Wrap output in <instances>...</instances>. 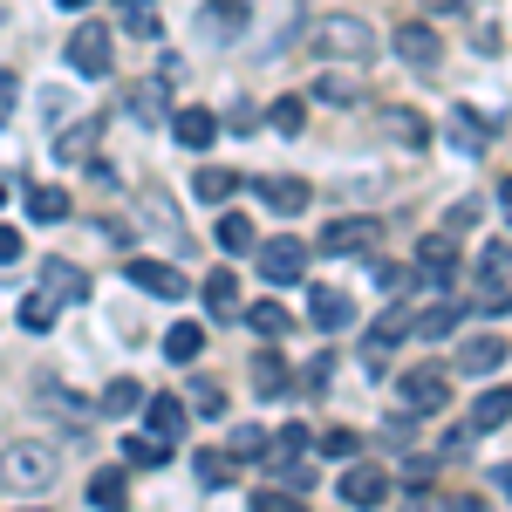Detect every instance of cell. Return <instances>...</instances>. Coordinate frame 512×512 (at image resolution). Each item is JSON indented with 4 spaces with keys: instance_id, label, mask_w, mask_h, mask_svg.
Segmentation results:
<instances>
[{
    "instance_id": "obj_1",
    "label": "cell",
    "mask_w": 512,
    "mask_h": 512,
    "mask_svg": "<svg viewBox=\"0 0 512 512\" xmlns=\"http://www.w3.org/2000/svg\"><path fill=\"white\" fill-rule=\"evenodd\" d=\"M321 62H355V69H369V55H376V28L369 21H355V14H321L315 35H308Z\"/></svg>"
},
{
    "instance_id": "obj_2",
    "label": "cell",
    "mask_w": 512,
    "mask_h": 512,
    "mask_svg": "<svg viewBox=\"0 0 512 512\" xmlns=\"http://www.w3.org/2000/svg\"><path fill=\"white\" fill-rule=\"evenodd\" d=\"M376 239H383V226L376 219H328L315 239V253H342V260H362V253H376Z\"/></svg>"
},
{
    "instance_id": "obj_3",
    "label": "cell",
    "mask_w": 512,
    "mask_h": 512,
    "mask_svg": "<svg viewBox=\"0 0 512 512\" xmlns=\"http://www.w3.org/2000/svg\"><path fill=\"white\" fill-rule=\"evenodd\" d=\"M41 301H62V308H82V301H89V274H82L76 260L48 253V260H41Z\"/></svg>"
},
{
    "instance_id": "obj_4",
    "label": "cell",
    "mask_w": 512,
    "mask_h": 512,
    "mask_svg": "<svg viewBox=\"0 0 512 512\" xmlns=\"http://www.w3.org/2000/svg\"><path fill=\"white\" fill-rule=\"evenodd\" d=\"M0 478H7V485H48V478H55V451H48V444H7V458H0Z\"/></svg>"
},
{
    "instance_id": "obj_5",
    "label": "cell",
    "mask_w": 512,
    "mask_h": 512,
    "mask_svg": "<svg viewBox=\"0 0 512 512\" xmlns=\"http://www.w3.org/2000/svg\"><path fill=\"white\" fill-rule=\"evenodd\" d=\"M396 396H403L417 417H437V410L451 403V383H444V369H410V376L396 383Z\"/></svg>"
},
{
    "instance_id": "obj_6",
    "label": "cell",
    "mask_w": 512,
    "mask_h": 512,
    "mask_svg": "<svg viewBox=\"0 0 512 512\" xmlns=\"http://www.w3.org/2000/svg\"><path fill=\"white\" fill-rule=\"evenodd\" d=\"M246 21H253L246 0H205V7H198V35H205V41H239V35H246Z\"/></svg>"
},
{
    "instance_id": "obj_7",
    "label": "cell",
    "mask_w": 512,
    "mask_h": 512,
    "mask_svg": "<svg viewBox=\"0 0 512 512\" xmlns=\"http://www.w3.org/2000/svg\"><path fill=\"white\" fill-rule=\"evenodd\" d=\"M260 274L274 280V287L308 280V246H301V239H267V246H260Z\"/></svg>"
},
{
    "instance_id": "obj_8",
    "label": "cell",
    "mask_w": 512,
    "mask_h": 512,
    "mask_svg": "<svg viewBox=\"0 0 512 512\" xmlns=\"http://www.w3.org/2000/svg\"><path fill=\"white\" fill-rule=\"evenodd\" d=\"M123 274H130V287H144V294H158V301H185V294H192V280L178 274V267H164V260H130Z\"/></svg>"
},
{
    "instance_id": "obj_9",
    "label": "cell",
    "mask_w": 512,
    "mask_h": 512,
    "mask_svg": "<svg viewBox=\"0 0 512 512\" xmlns=\"http://www.w3.org/2000/svg\"><path fill=\"white\" fill-rule=\"evenodd\" d=\"M69 69H76V76H110V35H103L96 21L69 35Z\"/></svg>"
},
{
    "instance_id": "obj_10",
    "label": "cell",
    "mask_w": 512,
    "mask_h": 512,
    "mask_svg": "<svg viewBox=\"0 0 512 512\" xmlns=\"http://www.w3.org/2000/svg\"><path fill=\"white\" fill-rule=\"evenodd\" d=\"M417 280L424 287H451L458 280V246H451V233H437L417 246Z\"/></svg>"
},
{
    "instance_id": "obj_11",
    "label": "cell",
    "mask_w": 512,
    "mask_h": 512,
    "mask_svg": "<svg viewBox=\"0 0 512 512\" xmlns=\"http://www.w3.org/2000/svg\"><path fill=\"white\" fill-rule=\"evenodd\" d=\"M308 321H315L321 335H335V328L355 321V301L342 294V287H308Z\"/></svg>"
},
{
    "instance_id": "obj_12",
    "label": "cell",
    "mask_w": 512,
    "mask_h": 512,
    "mask_svg": "<svg viewBox=\"0 0 512 512\" xmlns=\"http://www.w3.org/2000/svg\"><path fill=\"white\" fill-rule=\"evenodd\" d=\"M253 198H267L280 219H294V212H308V178H253Z\"/></svg>"
},
{
    "instance_id": "obj_13",
    "label": "cell",
    "mask_w": 512,
    "mask_h": 512,
    "mask_svg": "<svg viewBox=\"0 0 512 512\" xmlns=\"http://www.w3.org/2000/svg\"><path fill=\"white\" fill-rule=\"evenodd\" d=\"M342 499H349L355 512L383 506V499H390V478L376 472V465H349V472H342Z\"/></svg>"
},
{
    "instance_id": "obj_14",
    "label": "cell",
    "mask_w": 512,
    "mask_h": 512,
    "mask_svg": "<svg viewBox=\"0 0 512 512\" xmlns=\"http://www.w3.org/2000/svg\"><path fill=\"white\" fill-rule=\"evenodd\" d=\"M396 55H403L410 69H431L437 55H444V41L431 35V21H403V28H396Z\"/></svg>"
},
{
    "instance_id": "obj_15",
    "label": "cell",
    "mask_w": 512,
    "mask_h": 512,
    "mask_svg": "<svg viewBox=\"0 0 512 512\" xmlns=\"http://www.w3.org/2000/svg\"><path fill=\"white\" fill-rule=\"evenodd\" d=\"M171 137H178V144H185V151H205V144H212V137H219V117H212V110H171Z\"/></svg>"
},
{
    "instance_id": "obj_16",
    "label": "cell",
    "mask_w": 512,
    "mask_h": 512,
    "mask_svg": "<svg viewBox=\"0 0 512 512\" xmlns=\"http://www.w3.org/2000/svg\"><path fill=\"white\" fill-rule=\"evenodd\" d=\"M499 362H506V342H499V335H472L465 355H458V369H465V376H492Z\"/></svg>"
},
{
    "instance_id": "obj_17",
    "label": "cell",
    "mask_w": 512,
    "mask_h": 512,
    "mask_svg": "<svg viewBox=\"0 0 512 512\" xmlns=\"http://www.w3.org/2000/svg\"><path fill=\"white\" fill-rule=\"evenodd\" d=\"M233 192H239V171H226V164H198L192 198H205V205H219V198H233Z\"/></svg>"
},
{
    "instance_id": "obj_18",
    "label": "cell",
    "mask_w": 512,
    "mask_h": 512,
    "mask_svg": "<svg viewBox=\"0 0 512 512\" xmlns=\"http://www.w3.org/2000/svg\"><path fill=\"white\" fill-rule=\"evenodd\" d=\"M458 321H465V308H458V301H431V308L417 315V342H444Z\"/></svg>"
},
{
    "instance_id": "obj_19",
    "label": "cell",
    "mask_w": 512,
    "mask_h": 512,
    "mask_svg": "<svg viewBox=\"0 0 512 512\" xmlns=\"http://www.w3.org/2000/svg\"><path fill=\"white\" fill-rule=\"evenodd\" d=\"M383 130H390L396 144H410V151H424V144H431V123L417 117V110H383Z\"/></svg>"
},
{
    "instance_id": "obj_20",
    "label": "cell",
    "mask_w": 512,
    "mask_h": 512,
    "mask_svg": "<svg viewBox=\"0 0 512 512\" xmlns=\"http://www.w3.org/2000/svg\"><path fill=\"white\" fill-rule=\"evenodd\" d=\"M499 424H512V390H485L472 403V431H499Z\"/></svg>"
},
{
    "instance_id": "obj_21",
    "label": "cell",
    "mask_w": 512,
    "mask_h": 512,
    "mask_svg": "<svg viewBox=\"0 0 512 512\" xmlns=\"http://www.w3.org/2000/svg\"><path fill=\"white\" fill-rule=\"evenodd\" d=\"M89 506H96V512H123V506H130L123 472H96V478H89Z\"/></svg>"
},
{
    "instance_id": "obj_22",
    "label": "cell",
    "mask_w": 512,
    "mask_h": 512,
    "mask_svg": "<svg viewBox=\"0 0 512 512\" xmlns=\"http://www.w3.org/2000/svg\"><path fill=\"white\" fill-rule=\"evenodd\" d=\"M130 117L137 123H171V103H164L158 82H137V89H130Z\"/></svg>"
},
{
    "instance_id": "obj_23",
    "label": "cell",
    "mask_w": 512,
    "mask_h": 512,
    "mask_svg": "<svg viewBox=\"0 0 512 512\" xmlns=\"http://www.w3.org/2000/svg\"><path fill=\"white\" fill-rule=\"evenodd\" d=\"M144 424H151V437L171 444V437L185 431V403H178V396H151V417H144Z\"/></svg>"
},
{
    "instance_id": "obj_24",
    "label": "cell",
    "mask_w": 512,
    "mask_h": 512,
    "mask_svg": "<svg viewBox=\"0 0 512 512\" xmlns=\"http://www.w3.org/2000/svg\"><path fill=\"white\" fill-rule=\"evenodd\" d=\"M28 212H35L41 226H62V219H69V192H62V185H35V192H28Z\"/></svg>"
},
{
    "instance_id": "obj_25",
    "label": "cell",
    "mask_w": 512,
    "mask_h": 512,
    "mask_svg": "<svg viewBox=\"0 0 512 512\" xmlns=\"http://www.w3.org/2000/svg\"><path fill=\"white\" fill-rule=\"evenodd\" d=\"M164 355H171V362H198V355H205V328H198V321H178V328L164 335Z\"/></svg>"
},
{
    "instance_id": "obj_26",
    "label": "cell",
    "mask_w": 512,
    "mask_h": 512,
    "mask_svg": "<svg viewBox=\"0 0 512 512\" xmlns=\"http://www.w3.org/2000/svg\"><path fill=\"white\" fill-rule=\"evenodd\" d=\"M164 458H171V444H164V437H123V465H144V472H158Z\"/></svg>"
},
{
    "instance_id": "obj_27",
    "label": "cell",
    "mask_w": 512,
    "mask_h": 512,
    "mask_svg": "<svg viewBox=\"0 0 512 512\" xmlns=\"http://www.w3.org/2000/svg\"><path fill=\"white\" fill-rule=\"evenodd\" d=\"M198 485H205V492H226V485H233V451H198Z\"/></svg>"
},
{
    "instance_id": "obj_28",
    "label": "cell",
    "mask_w": 512,
    "mask_h": 512,
    "mask_svg": "<svg viewBox=\"0 0 512 512\" xmlns=\"http://www.w3.org/2000/svg\"><path fill=\"white\" fill-rule=\"evenodd\" d=\"M253 390H260V396H280V390H287V362H280L274 349L253 355Z\"/></svg>"
},
{
    "instance_id": "obj_29",
    "label": "cell",
    "mask_w": 512,
    "mask_h": 512,
    "mask_svg": "<svg viewBox=\"0 0 512 512\" xmlns=\"http://www.w3.org/2000/svg\"><path fill=\"white\" fill-rule=\"evenodd\" d=\"M451 137H458V151H485L492 123H485V117H472V110H451Z\"/></svg>"
},
{
    "instance_id": "obj_30",
    "label": "cell",
    "mask_w": 512,
    "mask_h": 512,
    "mask_svg": "<svg viewBox=\"0 0 512 512\" xmlns=\"http://www.w3.org/2000/svg\"><path fill=\"white\" fill-rule=\"evenodd\" d=\"M301 451H308V431H301V424H287V431L274 437V451H267V465H301Z\"/></svg>"
},
{
    "instance_id": "obj_31",
    "label": "cell",
    "mask_w": 512,
    "mask_h": 512,
    "mask_svg": "<svg viewBox=\"0 0 512 512\" xmlns=\"http://www.w3.org/2000/svg\"><path fill=\"white\" fill-rule=\"evenodd\" d=\"M280 130V137H301V123H308V103H301V96H280L274 103V117H267Z\"/></svg>"
},
{
    "instance_id": "obj_32",
    "label": "cell",
    "mask_w": 512,
    "mask_h": 512,
    "mask_svg": "<svg viewBox=\"0 0 512 512\" xmlns=\"http://www.w3.org/2000/svg\"><path fill=\"white\" fill-rule=\"evenodd\" d=\"M21 328H28V335H48V328H55V301H41V294H28V301H21Z\"/></svg>"
},
{
    "instance_id": "obj_33",
    "label": "cell",
    "mask_w": 512,
    "mask_h": 512,
    "mask_svg": "<svg viewBox=\"0 0 512 512\" xmlns=\"http://www.w3.org/2000/svg\"><path fill=\"white\" fill-rule=\"evenodd\" d=\"M253 328H260V335H287V328H294V315H287V308H280V301H253Z\"/></svg>"
},
{
    "instance_id": "obj_34",
    "label": "cell",
    "mask_w": 512,
    "mask_h": 512,
    "mask_svg": "<svg viewBox=\"0 0 512 512\" xmlns=\"http://www.w3.org/2000/svg\"><path fill=\"white\" fill-rule=\"evenodd\" d=\"M137 403H144V390H137V383H130V376H117V383H110V390H103V410H110V417H130V410H137Z\"/></svg>"
},
{
    "instance_id": "obj_35",
    "label": "cell",
    "mask_w": 512,
    "mask_h": 512,
    "mask_svg": "<svg viewBox=\"0 0 512 512\" xmlns=\"http://www.w3.org/2000/svg\"><path fill=\"white\" fill-rule=\"evenodd\" d=\"M198 294H205V308H233V301H239V280L219 267V274H205V287H198Z\"/></svg>"
},
{
    "instance_id": "obj_36",
    "label": "cell",
    "mask_w": 512,
    "mask_h": 512,
    "mask_svg": "<svg viewBox=\"0 0 512 512\" xmlns=\"http://www.w3.org/2000/svg\"><path fill=\"white\" fill-rule=\"evenodd\" d=\"M219 246H226V253H246V246H253V219L226 212V219H219Z\"/></svg>"
},
{
    "instance_id": "obj_37",
    "label": "cell",
    "mask_w": 512,
    "mask_h": 512,
    "mask_svg": "<svg viewBox=\"0 0 512 512\" xmlns=\"http://www.w3.org/2000/svg\"><path fill=\"white\" fill-rule=\"evenodd\" d=\"M315 96H321V103H335V110H349V103H355V82L349 76H321Z\"/></svg>"
},
{
    "instance_id": "obj_38",
    "label": "cell",
    "mask_w": 512,
    "mask_h": 512,
    "mask_svg": "<svg viewBox=\"0 0 512 512\" xmlns=\"http://www.w3.org/2000/svg\"><path fill=\"white\" fill-rule=\"evenodd\" d=\"M96 144V123H82V130H69L62 144H55V158H69V164H82V151Z\"/></svg>"
},
{
    "instance_id": "obj_39",
    "label": "cell",
    "mask_w": 512,
    "mask_h": 512,
    "mask_svg": "<svg viewBox=\"0 0 512 512\" xmlns=\"http://www.w3.org/2000/svg\"><path fill=\"white\" fill-rule=\"evenodd\" d=\"M253 512H308V499H294V492H253Z\"/></svg>"
},
{
    "instance_id": "obj_40",
    "label": "cell",
    "mask_w": 512,
    "mask_h": 512,
    "mask_svg": "<svg viewBox=\"0 0 512 512\" xmlns=\"http://www.w3.org/2000/svg\"><path fill=\"white\" fill-rule=\"evenodd\" d=\"M233 458H267V437L253 431V424H239L233 431Z\"/></svg>"
},
{
    "instance_id": "obj_41",
    "label": "cell",
    "mask_w": 512,
    "mask_h": 512,
    "mask_svg": "<svg viewBox=\"0 0 512 512\" xmlns=\"http://www.w3.org/2000/svg\"><path fill=\"white\" fill-rule=\"evenodd\" d=\"M130 35L158 41V35H164V28H158V14H151V7H130Z\"/></svg>"
},
{
    "instance_id": "obj_42",
    "label": "cell",
    "mask_w": 512,
    "mask_h": 512,
    "mask_svg": "<svg viewBox=\"0 0 512 512\" xmlns=\"http://www.w3.org/2000/svg\"><path fill=\"white\" fill-rule=\"evenodd\" d=\"M444 226H451V233H465V226H478V198H458V205H451V219H444Z\"/></svg>"
},
{
    "instance_id": "obj_43",
    "label": "cell",
    "mask_w": 512,
    "mask_h": 512,
    "mask_svg": "<svg viewBox=\"0 0 512 512\" xmlns=\"http://www.w3.org/2000/svg\"><path fill=\"white\" fill-rule=\"evenodd\" d=\"M198 410H205V417H219V410H226V390H219V383H198V396H192Z\"/></svg>"
},
{
    "instance_id": "obj_44",
    "label": "cell",
    "mask_w": 512,
    "mask_h": 512,
    "mask_svg": "<svg viewBox=\"0 0 512 512\" xmlns=\"http://www.w3.org/2000/svg\"><path fill=\"white\" fill-rule=\"evenodd\" d=\"M321 451H328V458H355V431H328V437H321Z\"/></svg>"
},
{
    "instance_id": "obj_45",
    "label": "cell",
    "mask_w": 512,
    "mask_h": 512,
    "mask_svg": "<svg viewBox=\"0 0 512 512\" xmlns=\"http://www.w3.org/2000/svg\"><path fill=\"white\" fill-rule=\"evenodd\" d=\"M14 260H21V233H14V226H0V267H14Z\"/></svg>"
},
{
    "instance_id": "obj_46",
    "label": "cell",
    "mask_w": 512,
    "mask_h": 512,
    "mask_svg": "<svg viewBox=\"0 0 512 512\" xmlns=\"http://www.w3.org/2000/svg\"><path fill=\"white\" fill-rule=\"evenodd\" d=\"M14 103H21V82H14V76H0V123L14 117Z\"/></svg>"
},
{
    "instance_id": "obj_47",
    "label": "cell",
    "mask_w": 512,
    "mask_h": 512,
    "mask_svg": "<svg viewBox=\"0 0 512 512\" xmlns=\"http://www.w3.org/2000/svg\"><path fill=\"white\" fill-rule=\"evenodd\" d=\"M417 7H424V14H458L465 0H417Z\"/></svg>"
},
{
    "instance_id": "obj_48",
    "label": "cell",
    "mask_w": 512,
    "mask_h": 512,
    "mask_svg": "<svg viewBox=\"0 0 512 512\" xmlns=\"http://www.w3.org/2000/svg\"><path fill=\"white\" fill-rule=\"evenodd\" d=\"M444 512H485V506H478V499H451Z\"/></svg>"
},
{
    "instance_id": "obj_49",
    "label": "cell",
    "mask_w": 512,
    "mask_h": 512,
    "mask_svg": "<svg viewBox=\"0 0 512 512\" xmlns=\"http://www.w3.org/2000/svg\"><path fill=\"white\" fill-rule=\"evenodd\" d=\"M499 205H506V219H512V178H506V185H499Z\"/></svg>"
},
{
    "instance_id": "obj_50",
    "label": "cell",
    "mask_w": 512,
    "mask_h": 512,
    "mask_svg": "<svg viewBox=\"0 0 512 512\" xmlns=\"http://www.w3.org/2000/svg\"><path fill=\"white\" fill-rule=\"evenodd\" d=\"M55 7H69V14H82V7H96V0H55Z\"/></svg>"
},
{
    "instance_id": "obj_51",
    "label": "cell",
    "mask_w": 512,
    "mask_h": 512,
    "mask_svg": "<svg viewBox=\"0 0 512 512\" xmlns=\"http://www.w3.org/2000/svg\"><path fill=\"white\" fill-rule=\"evenodd\" d=\"M499 485H506V492H512V465H499Z\"/></svg>"
},
{
    "instance_id": "obj_52",
    "label": "cell",
    "mask_w": 512,
    "mask_h": 512,
    "mask_svg": "<svg viewBox=\"0 0 512 512\" xmlns=\"http://www.w3.org/2000/svg\"><path fill=\"white\" fill-rule=\"evenodd\" d=\"M123 7H151V0H123Z\"/></svg>"
},
{
    "instance_id": "obj_53",
    "label": "cell",
    "mask_w": 512,
    "mask_h": 512,
    "mask_svg": "<svg viewBox=\"0 0 512 512\" xmlns=\"http://www.w3.org/2000/svg\"><path fill=\"white\" fill-rule=\"evenodd\" d=\"M0 205H7V185H0Z\"/></svg>"
}]
</instances>
